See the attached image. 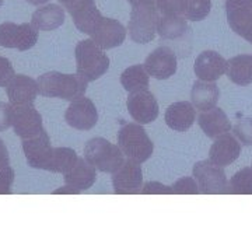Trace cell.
Listing matches in <instances>:
<instances>
[{
	"label": "cell",
	"instance_id": "cell-42",
	"mask_svg": "<svg viewBox=\"0 0 252 252\" xmlns=\"http://www.w3.org/2000/svg\"><path fill=\"white\" fill-rule=\"evenodd\" d=\"M3 1H4V0H0V7H1V4H3Z\"/></svg>",
	"mask_w": 252,
	"mask_h": 252
},
{
	"label": "cell",
	"instance_id": "cell-32",
	"mask_svg": "<svg viewBox=\"0 0 252 252\" xmlns=\"http://www.w3.org/2000/svg\"><path fill=\"white\" fill-rule=\"evenodd\" d=\"M234 136L245 146H252V118H245L234 126Z\"/></svg>",
	"mask_w": 252,
	"mask_h": 252
},
{
	"label": "cell",
	"instance_id": "cell-13",
	"mask_svg": "<svg viewBox=\"0 0 252 252\" xmlns=\"http://www.w3.org/2000/svg\"><path fill=\"white\" fill-rule=\"evenodd\" d=\"M64 121L77 130H90L98 122V111L90 98L81 97L70 102L66 109Z\"/></svg>",
	"mask_w": 252,
	"mask_h": 252
},
{
	"label": "cell",
	"instance_id": "cell-34",
	"mask_svg": "<svg viewBox=\"0 0 252 252\" xmlns=\"http://www.w3.org/2000/svg\"><path fill=\"white\" fill-rule=\"evenodd\" d=\"M14 170L7 165H0V195H10L14 182Z\"/></svg>",
	"mask_w": 252,
	"mask_h": 252
},
{
	"label": "cell",
	"instance_id": "cell-3",
	"mask_svg": "<svg viewBox=\"0 0 252 252\" xmlns=\"http://www.w3.org/2000/svg\"><path fill=\"white\" fill-rule=\"evenodd\" d=\"M118 146L126 158L132 161H147L154 150V144L140 124H125L118 132Z\"/></svg>",
	"mask_w": 252,
	"mask_h": 252
},
{
	"label": "cell",
	"instance_id": "cell-24",
	"mask_svg": "<svg viewBox=\"0 0 252 252\" xmlns=\"http://www.w3.org/2000/svg\"><path fill=\"white\" fill-rule=\"evenodd\" d=\"M227 77L238 86L252 83V55H238L227 61Z\"/></svg>",
	"mask_w": 252,
	"mask_h": 252
},
{
	"label": "cell",
	"instance_id": "cell-18",
	"mask_svg": "<svg viewBox=\"0 0 252 252\" xmlns=\"http://www.w3.org/2000/svg\"><path fill=\"white\" fill-rule=\"evenodd\" d=\"M210 160L220 165V167H227L231 162H234L240 154H241V144L235 139L234 135L231 133H224L216 137L215 143L210 147Z\"/></svg>",
	"mask_w": 252,
	"mask_h": 252
},
{
	"label": "cell",
	"instance_id": "cell-6",
	"mask_svg": "<svg viewBox=\"0 0 252 252\" xmlns=\"http://www.w3.org/2000/svg\"><path fill=\"white\" fill-rule=\"evenodd\" d=\"M193 178L196 180L200 193L205 195H221L227 193L228 181L223 167L212 160H202L193 165Z\"/></svg>",
	"mask_w": 252,
	"mask_h": 252
},
{
	"label": "cell",
	"instance_id": "cell-15",
	"mask_svg": "<svg viewBox=\"0 0 252 252\" xmlns=\"http://www.w3.org/2000/svg\"><path fill=\"white\" fill-rule=\"evenodd\" d=\"M90 36L102 49H111L124 44L126 30L118 20L101 17L93 28Z\"/></svg>",
	"mask_w": 252,
	"mask_h": 252
},
{
	"label": "cell",
	"instance_id": "cell-17",
	"mask_svg": "<svg viewBox=\"0 0 252 252\" xmlns=\"http://www.w3.org/2000/svg\"><path fill=\"white\" fill-rule=\"evenodd\" d=\"M6 93L11 105L34 104L38 95V83L26 74H16L6 87Z\"/></svg>",
	"mask_w": 252,
	"mask_h": 252
},
{
	"label": "cell",
	"instance_id": "cell-5",
	"mask_svg": "<svg viewBox=\"0 0 252 252\" xmlns=\"http://www.w3.org/2000/svg\"><path fill=\"white\" fill-rule=\"evenodd\" d=\"M156 7V0L144 1L132 6L130 20H129V36L136 44H149L152 42L157 32L158 14Z\"/></svg>",
	"mask_w": 252,
	"mask_h": 252
},
{
	"label": "cell",
	"instance_id": "cell-4",
	"mask_svg": "<svg viewBox=\"0 0 252 252\" xmlns=\"http://www.w3.org/2000/svg\"><path fill=\"white\" fill-rule=\"evenodd\" d=\"M84 158L95 170L112 174L124 164L125 154L118 144L111 143L104 137H94L84 146Z\"/></svg>",
	"mask_w": 252,
	"mask_h": 252
},
{
	"label": "cell",
	"instance_id": "cell-39",
	"mask_svg": "<svg viewBox=\"0 0 252 252\" xmlns=\"http://www.w3.org/2000/svg\"><path fill=\"white\" fill-rule=\"evenodd\" d=\"M10 162V156H9V150L6 147L4 142L0 139V165H7Z\"/></svg>",
	"mask_w": 252,
	"mask_h": 252
},
{
	"label": "cell",
	"instance_id": "cell-2",
	"mask_svg": "<svg viewBox=\"0 0 252 252\" xmlns=\"http://www.w3.org/2000/svg\"><path fill=\"white\" fill-rule=\"evenodd\" d=\"M76 69L87 81L98 80L109 69V58L93 39H83L76 45Z\"/></svg>",
	"mask_w": 252,
	"mask_h": 252
},
{
	"label": "cell",
	"instance_id": "cell-14",
	"mask_svg": "<svg viewBox=\"0 0 252 252\" xmlns=\"http://www.w3.org/2000/svg\"><path fill=\"white\" fill-rule=\"evenodd\" d=\"M147 73L157 80H167L177 73V55L168 46H158L144 61Z\"/></svg>",
	"mask_w": 252,
	"mask_h": 252
},
{
	"label": "cell",
	"instance_id": "cell-10",
	"mask_svg": "<svg viewBox=\"0 0 252 252\" xmlns=\"http://www.w3.org/2000/svg\"><path fill=\"white\" fill-rule=\"evenodd\" d=\"M225 13L231 30L252 44V0H225Z\"/></svg>",
	"mask_w": 252,
	"mask_h": 252
},
{
	"label": "cell",
	"instance_id": "cell-41",
	"mask_svg": "<svg viewBox=\"0 0 252 252\" xmlns=\"http://www.w3.org/2000/svg\"><path fill=\"white\" fill-rule=\"evenodd\" d=\"M132 6H135V4H139V3H144V1H153V0H127Z\"/></svg>",
	"mask_w": 252,
	"mask_h": 252
},
{
	"label": "cell",
	"instance_id": "cell-27",
	"mask_svg": "<svg viewBox=\"0 0 252 252\" xmlns=\"http://www.w3.org/2000/svg\"><path fill=\"white\" fill-rule=\"evenodd\" d=\"M79 156L70 147H56L54 149V156L49 164L48 171L56 174H66L77 162Z\"/></svg>",
	"mask_w": 252,
	"mask_h": 252
},
{
	"label": "cell",
	"instance_id": "cell-1",
	"mask_svg": "<svg viewBox=\"0 0 252 252\" xmlns=\"http://www.w3.org/2000/svg\"><path fill=\"white\" fill-rule=\"evenodd\" d=\"M38 91L49 98H62L74 101L84 97L89 81L80 74H64L61 72H48L38 77Z\"/></svg>",
	"mask_w": 252,
	"mask_h": 252
},
{
	"label": "cell",
	"instance_id": "cell-33",
	"mask_svg": "<svg viewBox=\"0 0 252 252\" xmlns=\"http://www.w3.org/2000/svg\"><path fill=\"white\" fill-rule=\"evenodd\" d=\"M59 1L64 9L70 13L72 17H76L83 11L95 6L94 0H59Z\"/></svg>",
	"mask_w": 252,
	"mask_h": 252
},
{
	"label": "cell",
	"instance_id": "cell-16",
	"mask_svg": "<svg viewBox=\"0 0 252 252\" xmlns=\"http://www.w3.org/2000/svg\"><path fill=\"white\" fill-rule=\"evenodd\" d=\"M193 70L199 80L216 81L227 72V61L216 51H203L198 55Z\"/></svg>",
	"mask_w": 252,
	"mask_h": 252
},
{
	"label": "cell",
	"instance_id": "cell-7",
	"mask_svg": "<svg viewBox=\"0 0 252 252\" xmlns=\"http://www.w3.org/2000/svg\"><path fill=\"white\" fill-rule=\"evenodd\" d=\"M38 41V30L32 24H0V46L13 48L20 52L31 49Z\"/></svg>",
	"mask_w": 252,
	"mask_h": 252
},
{
	"label": "cell",
	"instance_id": "cell-37",
	"mask_svg": "<svg viewBox=\"0 0 252 252\" xmlns=\"http://www.w3.org/2000/svg\"><path fill=\"white\" fill-rule=\"evenodd\" d=\"M11 126V104L0 101V132Z\"/></svg>",
	"mask_w": 252,
	"mask_h": 252
},
{
	"label": "cell",
	"instance_id": "cell-22",
	"mask_svg": "<svg viewBox=\"0 0 252 252\" xmlns=\"http://www.w3.org/2000/svg\"><path fill=\"white\" fill-rule=\"evenodd\" d=\"M64 23V7L59 4H46L34 11L31 24L38 31H54Z\"/></svg>",
	"mask_w": 252,
	"mask_h": 252
},
{
	"label": "cell",
	"instance_id": "cell-28",
	"mask_svg": "<svg viewBox=\"0 0 252 252\" xmlns=\"http://www.w3.org/2000/svg\"><path fill=\"white\" fill-rule=\"evenodd\" d=\"M230 195H252V167H245L230 178L227 185Z\"/></svg>",
	"mask_w": 252,
	"mask_h": 252
},
{
	"label": "cell",
	"instance_id": "cell-26",
	"mask_svg": "<svg viewBox=\"0 0 252 252\" xmlns=\"http://www.w3.org/2000/svg\"><path fill=\"white\" fill-rule=\"evenodd\" d=\"M121 84L127 93L146 90L150 84V74L144 64H133L121 74Z\"/></svg>",
	"mask_w": 252,
	"mask_h": 252
},
{
	"label": "cell",
	"instance_id": "cell-12",
	"mask_svg": "<svg viewBox=\"0 0 252 252\" xmlns=\"http://www.w3.org/2000/svg\"><path fill=\"white\" fill-rule=\"evenodd\" d=\"M112 187L117 195H136L143 187V174L139 162L125 160L124 164L112 172Z\"/></svg>",
	"mask_w": 252,
	"mask_h": 252
},
{
	"label": "cell",
	"instance_id": "cell-23",
	"mask_svg": "<svg viewBox=\"0 0 252 252\" xmlns=\"http://www.w3.org/2000/svg\"><path fill=\"white\" fill-rule=\"evenodd\" d=\"M219 98H220V90L215 84V81H196L190 91V99L193 107L202 112L215 108Z\"/></svg>",
	"mask_w": 252,
	"mask_h": 252
},
{
	"label": "cell",
	"instance_id": "cell-38",
	"mask_svg": "<svg viewBox=\"0 0 252 252\" xmlns=\"http://www.w3.org/2000/svg\"><path fill=\"white\" fill-rule=\"evenodd\" d=\"M52 193H54V195H79V193H81V190L80 189L74 188L72 185H67V184H66L64 187L55 189Z\"/></svg>",
	"mask_w": 252,
	"mask_h": 252
},
{
	"label": "cell",
	"instance_id": "cell-19",
	"mask_svg": "<svg viewBox=\"0 0 252 252\" xmlns=\"http://www.w3.org/2000/svg\"><path fill=\"white\" fill-rule=\"evenodd\" d=\"M165 124L175 132H187L196 119L193 104L188 101H178L171 104L165 111Z\"/></svg>",
	"mask_w": 252,
	"mask_h": 252
},
{
	"label": "cell",
	"instance_id": "cell-40",
	"mask_svg": "<svg viewBox=\"0 0 252 252\" xmlns=\"http://www.w3.org/2000/svg\"><path fill=\"white\" fill-rule=\"evenodd\" d=\"M26 1H28L30 4H34V6H41V4L48 3L49 0H26Z\"/></svg>",
	"mask_w": 252,
	"mask_h": 252
},
{
	"label": "cell",
	"instance_id": "cell-20",
	"mask_svg": "<svg viewBox=\"0 0 252 252\" xmlns=\"http://www.w3.org/2000/svg\"><path fill=\"white\" fill-rule=\"evenodd\" d=\"M198 124L203 133L210 137L216 139L220 135H224L231 130V122L224 114V111L220 108H212L209 111H203L198 118Z\"/></svg>",
	"mask_w": 252,
	"mask_h": 252
},
{
	"label": "cell",
	"instance_id": "cell-25",
	"mask_svg": "<svg viewBox=\"0 0 252 252\" xmlns=\"http://www.w3.org/2000/svg\"><path fill=\"white\" fill-rule=\"evenodd\" d=\"M157 32L164 39H180L189 32L184 16H161L157 23Z\"/></svg>",
	"mask_w": 252,
	"mask_h": 252
},
{
	"label": "cell",
	"instance_id": "cell-8",
	"mask_svg": "<svg viewBox=\"0 0 252 252\" xmlns=\"http://www.w3.org/2000/svg\"><path fill=\"white\" fill-rule=\"evenodd\" d=\"M23 152L30 167L48 171L54 156V147L51 146V139L45 129L28 139H23Z\"/></svg>",
	"mask_w": 252,
	"mask_h": 252
},
{
	"label": "cell",
	"instance_id": "cell-30",
	"mask_svg": "<svg viewBox=\"0 0 252 252\" xmlns=\"http://www.w3.org/2000/svg\"><path fill=\"white\" fill-rule=\"evenodd\" d=\"M172 193L175 195H198L199 185L193 177H182L171 185Z\"/></svg>",
	"mask_w": 252,
	"mask_h": 252
},
{
	"label": "cell",
	"instance_id": "cell-9",
	"mask_svg": "<svg viewBox=\"0 0 252 252\" xmlns=\"http://www.w3.org/2000/svg\"><path fill=\"white\" fill-rule=\"evenodd\" d=\"M11 126L14 133L23 140L44 130L42 117L34 104L11 105Z\"/></svg>",
	"mask_w": 252,
	"mask_h": 252
},
{
	"label": "cell",
	"instance_id": "cell-21",
	"mask_svg": "<svg viewBox=\"0 0 252 252\" xmlns=\"http://www.w3.org/2000/svg\"><path fill=\"white\" fill-rule=\"evenodd\" d=\"M64 182L74 188L80 189L81 192L91 188L97 181V171L86 158H80L66 174H63Z\"/></svg>",
	"mask_w": 252,
	"mask_h": 252
},
{
	"label": "cell",
	"instance_id": "cell-29",
	"mask_svg": "<svg viewBox=\"0 0 252 252\" xmlns=\"http://www.w3.org/2000/svg\"><path fill=\"white\" fill-rule=\"evenodd\" d=\"M212 0H184L182 16L189 21H202L209 16Z\"/></svg>",
	"mask_w": 252,
	"mask_h": 252
},
{
	"label": "cell",
	"instance_id": "cell-36",
	"mask_svg": "<svg viewBox=\"0 0 252 252\" xmlns=\"http://www.w3.org/2000/svg\"><path fill=\"white\" fill-rule=\"evenodd\" d=\"M142 195H170L172 193L171 187H167L161 182H156V181H150V182H146L142 190H140Z\"/></svg>",
	"mask_w": 252,
	"mask_h": 252
},
{
	"label": "cell",
	"instance_id": "cell-35",
	"mask_svg": "<svg viewBox=\"0 0 252 252\" xmlns=\"http://www.w3.org/2000/svg\"><path fill=\"white\" fill-rule=\"evenodd\" d=\"M16 76L14 67L7 58L0 56V87H7L11 79Z\"/></svg>",
	"mask_w": 252,
	"mask_h": 252
},
{
	"label": "cell",
	"instance_id": "cell-11",
	"mask_svg": "<svg viewBox=\"0 0 252 252\" xmlns=\"http://www.w3.org/2000/svg\"><path fill=\"white\" fill-rule=\"evenodd\" d=\"M126 107L129 115L140 125L152 124L158 117V102L147 89L129 93Z\"/></svg>",
	"mask_w": 252,
	"mask_h": 252
},
{
	"label": "cell",
	"instance_id": "cell-31",
	"mask_svg": "<svg viewBox=\"0 0 252 252\" xmlns=\"http://www.w3.org/2000/svg\"><path fill=\"white\" fill-rule=\"evenodd\" d=\"M156 7L161 16H182L184 0H156Z\"/></svg>",
	"mask_w": 252,
	"mask_h": 252
}]
</instances>
